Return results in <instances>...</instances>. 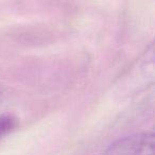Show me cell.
<instances>
[{
  "label": "cell",
  "mask_w": 155,
  "mask_h": 155,
  "mask_svg": "<svg viewBox=\"0 0 155 155\" xmlns=\"http://www.w3.org/2000/svg\"><path fill=\"white\" fill-rule=\"evenodd\" d=\"M155 136L153 132L136 133L112 143L104 155H154Z\"/></svg>",
  "instance_id": "cell-1"
},
{
  "label": "cell",
  "mask_w": 155,
  "mask_h": 155,
  "mask_svg": "<svg viewBox=\"0 0 155 155\" xmlns=\"http://www.w3.org/2000/svg\"><path fill=\"white\" fill-rule=\"evenodd\" d=\"M17 125V121L14 117L5 115L0 116V140L9 133H11Z\"/></svg>",
  "instance_id": "cell-2"
},
{
  "label": "cell",
  "mask_w": 155,
  "mask_h": 155,
  "mask_svg": "<svg viewBox=\"0 0 155 155\" xmlns=\"http://www.w3.org/2000/svg\"><path fill=\"white\" fill-rule=\"evenodd\" d=\"M2 101H3V96H2V91H0V106L2 104Z\"/></svg>",
  "instance_id": "cell-3"
}]
</instances>
